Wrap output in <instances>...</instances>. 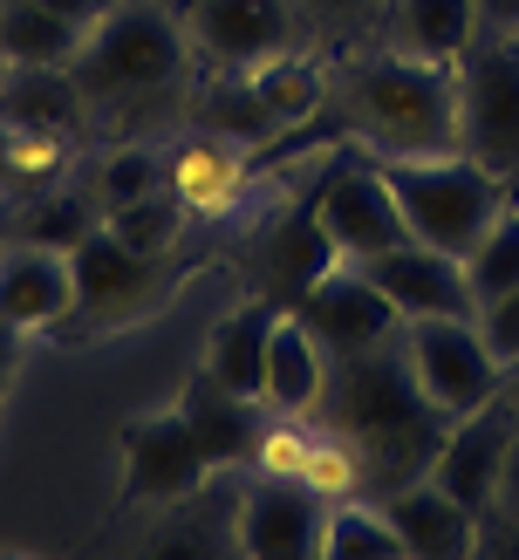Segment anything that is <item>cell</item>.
<instances>
[{
	"instance_id": "obj_16",
	"label": "cell",
	"mask_w": 519,
	"mask_h": 560,
	"mask_svg": "<svg viewBox=\"0 0 519 560\" xmlns=\"http://www.w3.org/2000/svg\"><path fill=\"white\" fill-rule=\"evenodd\" d=\"M382 513H390L397 540H403V560H472L485 540V520L472 506L437 486V479H410L397 492H382Z\"/></svg>"
},
{
	"instance_id": "obj_1",
	"label": "cell",
	"mask_w": 519,
	"mask_h": 560,
	"mask_svg": "<svg viewBox=\"0 0 519 560\" xmlns=\"http://www.w3.org/2000/svg\"><path fill=\"white\" fill-rule=\"evenodd\" d=\"M328 109L363 158H445L458 151V62L369 42L328 62Z\"/></svg>"
},
{
	"instance_id": "obj_36",
	"label": "cell",
	"mask_w": 519,
	"mask_h": 560,
	"mask_svg": "<svg viewBox=\"0 0 519 560\" xmlns=\"http://www.w3.org/2000/svg\"><path fill=\"white\" fill-rule=\"evenodd\" d=\"M479 35H519V0H479Z\"/></svg>"
},
{
	"instance_id": "obj_28",
	"label": "cell",
	"mask_w": 519,
	"mask_h": 560,
	"mask_svg": "<svg viewBox=\"0 0 519 560\" xmlns=\"http://www.w3.org/2000/svg\"><path fill=\"white\" fill-rule=\"evenodd\" d=\"M96 226H103V212H96L90 191L55 185V191H35V199H14V233L55 246V254H75V246L90 240Z\"/></svg>"
},
{
	"instance_id": "obj_32",
	"label": "cell",
	"mask_w": 519,
	"mask_h": 560,
	"mask_svg": "<svg viewBox=\"0 0 519 560\" xmlns=\"http://www.w3.org/2000/svg\"><path fill=\"white\" fill-rule=\"evenodd\" d=\"M300 8V21H308V35L321 42H376V27H382V8H390V0H294Z\"/></svg>"
},
{
	"instance_id": "obj_13",
	"label": "cell",
	"mask_w": 519,
	"mask_h": 560,
	"mask_svg": "<svg viewBox=\"0 0 519 560\" xmlns=\"http://www.w3.org/2000/svg\"><path fill=\"white\" fill-rule=\"evenodd\" d=\"M512 431H519L512 397H492V404L472 410V417H451V424H445V444H437V458H430L424 479H437V486L458 499V506H472V513L485 520L492 499H499V479H506Z\"/></svg>"
},
{
	"instance_id": "obj_19",
	"label": "cell",
	"mask_w": 519,
	"mask_h": 560,
	"mask_svg": "<svg viewBox=\"0 0 519 560\" xmlns=\"http://www.w3.org/2000/svg\"><path fill=\"white\" fill-rule=\"evenodd\" d=\"M328 376H335V362L328 349L315 342V328L281 307V322H273V342H267V410L273 417H321L328 404Z\"/></svg>"
},
{
	"instance_id": "obj_15",
	"label": "cell",
	"mask_w": 519,
	"mask_h": 560,
	"mask_svg": "<svg viewBox=\"0 0 519 560\" xmlns=\"http://www.w3.org/2000/svg\"><path fill=\"white\" fill-rule=\"evenodd\" d=\"M69 307H75V260L14 233L0 246V322H14L21 335H48L69 322Z\"/></svg>"
},
{
	"instance_id": "obj_25",
	"label": "cell",
	"mask_w": 519,
	"mask_h": 560,
	"mask_svg": "<svg viewBox=\"0 0 519 560\" xmlns=\"http://www.w3.org/2000/svg\"><path fill=\"white\" fill-rule=\"evenodd\" d=\"M246 75H253V90H260V103L273 109V124H281V130H294V124H308V117L328 109V62L308 55V48L273 55V62L246 69Z\"/></svg>"
},
{
	"instance_id": "obj_2",
	"label": "cell",
	"mask_w": 519,
	"mask_h": 560,
	"mask_svg": "<svg viewBox=\"0 0 519 560\" xmlns=\"http://www.w3.org/2000/svg\"><path fill=\"white\" fill-rule=\"evenodd\" d=\"M328 431H342L363 458V479H369V499L397 492L410 479H424L437 444H445V417L424 404V389L410 383V362L397 349V335L369 355H349L335 362L328 376Z\"/></svg>"
},
{
	"instance_id": "obj_12",
	"label": "cell",
	"mask_w": 519,
	"mask_h": 560,
	"mask_svg": "<svg viewBox=\"0 0 519 560\" xmlns=\"http://www.w3.org/2000/svg\"><path fill=\"white\" fill-rule=\"evenodd\" d=\"M321 534H328V499L300 479L260 471L233 506V553L246 560H321Z\"/></svg>"
},
{
	"instance_id": "obj_18",
	"label": "cell",
	"mask_w": 519,
	"mask_h": 560,
	"mask_svg": "<svg viewBox=\"0 0 519 560\" xmlns=\"http://www.w3.org/2000/svg\"><path fill=\"white\" fill-rule=\"evenodd\" d=\"M90 124H96V103L82 96L75 69L8 62V75H0V130H55V137H82Z\"/></svg>"
},
{
	"instance_id": "obj_26",
	"label": "cell",
	"mask_w": 519,
	"mask_h": 560,
	"mask_svg": "<svg viewBox=\"0 0 519 560\" xmlns=\"http://www.w3.org/2000/svg\"><path fill=\"white\" fill-rule=\"evenodd\" d=\"M172 185V164H164V144H109L90 178H82V191L96 199V212H117L130 199H151V191Z\"/></svg>"
},
{
	"instance_id": "obj_35",
	"label": "cell",
	"mask_w": 519,
	"mask_h": 560,
	"mask_svg": "<svg viewBox=\"0 0 519 560\" xmlns=\"http://www.w3.org/2000/svg\"><path fill=\"white\" fill-rule=\"evenodd\" d=\"M21 355H27V335L14 322H0V404H8V389L21 376Z\"/></svg>"
},
{
	"instance_id": "obj_3",
	"label": "cell",
	"mask_w": 519,
	"mask_h": 560,
	"mask_svg": "<svg viewBox=\"0 0 519 560\" xmlns=\"http://www.w3.org/2000/svg\"><path fill=\"white\" fill-rule=\"evenodd\" d=\"M191 69H199L191 35L178 8H164V0H117L75 55V82L96 103V117L137 103H185Z\"/></svg>"
},
{
	"instance_id": "obj_4",
	"label": "cell",
	"mask_w": 519,
	"mask_h": 560,
	"mask_svg": "<svg viewBox=\"0 0 519 560\" xmlns=\"http://www.w3.org/2000/svg\"><path fill=\"white\" fill-rule=\"evenodd\" d=\"M382 164V178H390L397 191V212H403V226L410 240H424L437 246V254H472L479 233L499 219L506 206V178H492L485 164H472L464 151H445V158H376Z\"/></svg>"
},
{
	"instance_id": "obj_38",
	"label": "cell",
	"mask_w": 519,
	"mask_h": 560,
	"mask_svg": "<svg viewBox=\"0 0 519 560\" xmlns=\"http://www.w3.org/2000/svg\"><path fill=\"white\" fill-rule=\"evenodd\" d=\"M8 240H14V199L0 191V246H8Z\"/></svg>"
},
{
	"instance_id": "obj_30",
	"label": "cell",
	"mask_w": 519,
	"mask_h": 560,
	"mask_svg": "<svg viewBox=\"0 0 519 560\" xmlns=\"http://www.w3.org/2000/svg\"><path fill=\"white\" fill-rule=\"evenodd\" d=\"M103 226L117 233L123 246H137V254L172 260L178 240H185V226H191V212H185L178 191L164 185V191H151V199H130V206H117V212H103Z\"/></svg>"
},
{
	"instance_id": "obj_5",
	"label": "cell",
	"mask_w": 519,
	"mask_h": 560,
	"mask_svg": "<svg viewBox=\"0 0 519 560\" xmlns=\"http://www.w3.org/2000/svg\"><path fill=\"white\" fill-rule=\"evenodd\" d=\"M397 349L410 362V383L424 389V404L445 417H472L492 397H506V362L492 355L479 335V315H424L397 328Z\"/></svg>"
},
{
	"instance_id": "obj_11",
	"label": "cell",
	"mask_w": 519,
	"mask_h": 560,
	"mask_svg": "<svg viewBox=\"0 0 519 560\" xmlns=\"http://www.w3.org/2000/svg\"><path fill=\"white\" fill-rule=\"evenodd\" d=\"M294 315L315 328V342L328 349V362L369 355V349H382V342H390V335L403 328V315H397L390 301H382V288H376L363 267H349V260L321 267L308 288H300Z\"/></svg>"
},
{
	"instance_id": "obj_9",
	"label": "cell",
	"mask_w": 519,
	"mask_h": 560,
	"mask_svg": "<svg viewBox=\"0 0 519 560\" xmlns=\"http://www.w3.org/2000/svg\"><path fill=\"white\" fill-rule=\"evenodd\" d=\"M117 471H123V499H137V506H178V499H191L212 479V458L178 397L157 410H137L123 424Z\"/></svg>"
},
{
	"instance_id": "obj_31",
	"label": "cell",
	"mask_w": 519,
	"mask_h": 560,
	"mask_svg": "<svg viewBox=\"0 0 519 560\" xmlns=\"http://www.w3.org/2000/svg\"><path fill=\"white\" fill-rule=\"evenodd\" d=\"M464 280H472V301H499L519 288V191H506V206L499 219L479 233V246L464 254Z\"/></svg>"
},
{
	"instance_id": "obj_7",
	"label": "cell",
	"mask_w": 519,
	"mask_h": 560,
	"mask_svg": "<svg viewBox=\"0 0 519 560\" xmlns=\"http://www.w3.org/2000/svg\"><path fill=\"white\" fill-rule=\"evenodd\" d=\"M69 260H75V307H69V322H62L69 335L96 342V335H117L130 322H151L157 315V301H164V260L123 246L109 226H96Z\"/></svg>"
},
{
	"instance_id": "obj_24",
	"label": "cell",
	"mask_w": 519,
	"mask_h": 560,
	"mask_svg": "<svg viewBox=\"0 0 519 560\" xmlns=\"http://www.w3.org/2000/svg\"><path fill=\"white\" fill-rule=\"evenodd\" d=\"M90 27L55 14V8H35V0H0V55L8 62H35V69H75Z\"/></svg>"
},
{
	"instance_id": "obj_8",
	"label": "cell",
	"mask_w": 519,
	"mask_h": 560,
	"mask_svg": "<svg viewBox=\"0 0 519 560\" xmlns=\"http://www.w3.org/2000/svg\"><path fill=\"white\" fill-rule=\"evenodd\" d=\"M178 21L191 35V55L205 69H233V75L315 42L294 0H185Z\"/></svg>"
},
{
	"instance_id": "obj_10",
	"label": "cell",
	"mask_w": 519,
	"mask_h": 560,
	"mask_svg": "<svg viewBox=\"0 0 519 560\" xmlns=\"http://www.w3.org/2000/svg\"><path fill=\"white\" fill-rule=\"evenodd\" d=\"M308 206L321 219L328 246H335V260H349V267H363V260H376V254H390V246L410 240L403 212H397V191H390V178H382L376 158L335 164Z\"/></svg>"
},
{
	"instance_id": "obj_23",
	"label": "cell",
	"mask_w": 519,
	"mask_h": 560,
	"mask_svg": "<svg viewBox=\"0 0 519 560\" xmlns=\"http://www.w3.org/2000/svg\"><path fill=\"white\" fill-rule=\"evenodd\" d=\"M178 404H185V417H191V431H199L212 471H226V465H239V458L253 465L267 404H246V397H233V389H219L212 376H191V383L178 389Z\"/></svg>"
},
{
	"instance_id": "obj_34",
	"label": "cell",
	"mask_w": 519,
	"mask_h": 560,
	"mask_svg": "<svg viewBox=\"0 0 519 560\" xmlns=\"http://www.w3.org/2000/svg\"><path fill=\"white\" fill-rule=\"evenodd\" d=\"M485 526H506V534H519V431H512V452H506V479H499V499H492Z\"/></svg>"
},
{
	"instance_id": "obj_37",
	"label": "cell",
	"mask_w": 519,
	"mask_h": 560,
	"mask_svg": "<svg viewBox=\"0 0 519 560\" xmlns=\"http://www.w3.org/2000/svg\"><path fill=\"white\" fill-rule=\"evenodd\" d=\"M35 8H55V14H69V21H82V27H96L117 0H35Z\"/></svg>"
},
{
	"instance_id": "obj_40",
	"label": "cell",
	"mask_w": 519,
	"mask_h": 560,
	"mask_svg": "<svg viewBox=\"0 0 519 560\" xmlns=\"http://www.w3.org/2000/svg\"><path fill=\"white\" fill-rule=\"evenodd\" d=\"M0 75H8V55H0Z\"/></svg>"
},
{
	"instance_id": "obj_21",
	"label": "cell",
	"mask_w": 519,
	"mask_h": 560,
	"mask_svg": "<svg viewBox=\"0 0 519 560\" xmlns=\"http://www.w3.org/2000/svg\"><path fill=\"white\" fill-rule=\"evenodd\" d=\"M185 124H191V130H212V137H233V144H246V151H267L273 137H287L281 124H273V109L260 103L253 75H233V69H212L205 82L191 75V90H185Z\"/></svg>"
},
{
	"instance_id": "obj_33",
	"label": "cell",
	"mask_w": 519,
	"mask_h": 560,
	"mask_svg": "<svg viewBox=\"0 0 519 560\" xmlns=\"http://www.w3.org/2000/svg\"><path fill=\"white\" fill-rule=\"evenodd\" d=\"M479 335L492 342V355H499L506 370H512V362H519V288L479 307Z\"/></svg>"
},
{
	"instance_id": "obj_14",
	"label": "cell",
	"mask_w": 519,
	"mask_h": 560,
	"mask_svg": "<svg viewBox=\"0 0 519 560\" xmlns=\"http://www.w3.org/2000/svg\"><path fill=\"white\" fill-rule=\"evenodd\" d=\"M363 273L382 288V301H390L403 322H424V315H479L472 280H464V260L458 254H437V246H424V240H403V246H390V254L363 260Z\"/></svg>"
},
{
	"instance_id": "obj_29",
	"label": "cell",
	"mask_w": 519,
	"mask_h": 560,
	"mask_svg": "<svg viewBox=\"0 0 519 560\" xmlns=\"http://www.w3.org/2000/svg\"><path fill=\"white\" fill-rule=\"evenodd\" d=\"M321 267H335V246H328L321 219H315V206H308L300 219H287V226L267 240V280H273V294H281V307H294L300 288H308Z\"/></svg>"
},
{
	"instance_id": "obj_6",
	"label": "cell",
	"mask_w": 519,
	"mask_h": 560,
	"mask_svg": "<svg viewBox=\"0 0 519 560\" xmlns=\"http://www.w3.org/2000/svg\"><path fill=\"white\" fill-rule=\"evenodd\" d=\"M458 151L519 185V35H479L458 55Z\"/></svg>"
},
{
	"instance_id": "obj_22",
	"label": "cell",
	"mask_w": 519,
	"mask_h": 560,
	"mask_svg": "<svg viewBox=\"0 0 519 560\" xmlns=\"http://www.w3.org/2000/svg\"><path fill=\"white\" fill-rule=\"evenodd\" d=\"M376 42L403 55H430V62H458L479 42V0H390Z\"/></svg>"
},
{
	"instance_id": "obj_39",
	"label": "cell",
	"mask_w": 519,
	"mask_h": 560,
	"mask_svg": "<svg viewBox=\"0 0 519 560\" xmlns=\"http://www.w3.org/2000/svg\"><path fill=\"white\" fill-rule=\"evenodd\" d=\"M506 397H512V410H519V362L506 370Z\"/></svg>"
},
{
	"instance_id": "obj_17",
	"label": "cell",
	"mask_w": 519,
	"mask_h": 560,
	"mask_svg": "<svg viewBox=\"0 0 519 560\" xmlns=\"http://www.w3.org/2000/svg\"><path fill=\"white\" fill-rule=\"evenodd\" d=\"M253 151L233 144V137H212V130H191L172 137L164 144V164H172V191L185 199L191 219H219V212H233L246 199V178H253V164H246Z\"/></svg>"
},
{
	"instance_id": "obj_20",
	"label": "cell",
	"mask_w": 519,
	"mask_h": 560,
	"mask_svg": "<svg viewBox=\"0 0 519 560\" xmlns=\"http://www.w3.org/2000/svg\"><path fill=\"white\" fill-rule=\"evenodd\" d=\"M273 322H281V301H246L233 315H219L205 335V355H199V376H212L219 389L260 404L267 397V342H273Z\"/></svg>"
},
{
	"instance_id": "obj_27",
	"label": "cell",
	"mask_w": 519,
	"mask_h": 560,
	"mask_svg": "<svg viewBox=\"0 0 519 560\" xmlns=\"http://www.w3.org/2000/svg\"><path fill=\"white\" fill-rule=\"evenodd\" d=\"M321 560H403V540L382 499L355 492V499H328V534H321Z\"/></svg>"
}]
</instances>
